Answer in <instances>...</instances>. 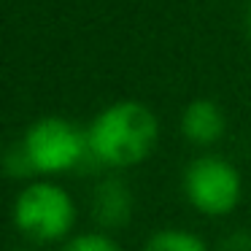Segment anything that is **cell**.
I'll return each mask as SVG.
<instances>
[{"label":"cell","instance_id":"1","mask_svg":"<svg viewBox=\"0 0 251 251\" xmlns=\"http://www.w3.org/2000/svg\"><path fill=\"white\" fill-rule=\"evenodd\" d=\"M89 151L100 168H132L154 151L159 141V119L146 103H111L87 127Z\"/></svg>","mask_w":251,"mask_h":251},{"label":"cell","instance_id":"2","mask_svg":"<svg viewBox=\"0 0 251 251\" xmlns=\"http://www.w3.org/2000/svg\"><path fill=\"white\" fill-rule=\"evenodd\" d=\"M14 224L33 243H60L76 224V205L54 181H30L17 195Z\"/></svg>","mask_w":251,"mask_h":251},{"label":"cell","instance_id":"3","mask_svg":"<svg viewBox=\"0 0 251 251\" xmlns=\"http://www.w3.org/2000/svg\"><path fill=\"white\" fill-rule=\"evenodd\" d=\"M22 146L35 173L41 176L81 170L89 154L87 130L76 127L62 116H44V119L33 122L22 135Z\"/></svg>","mask_w":251,"mask_h":251},{"label":"cell","instance_id":"4","mask_svg":"<svg viewBox=\"0 0 251 251\" xmlns=\"http://www.w3.org/2000/svg\"><path fill=\"white\" fill-rule=\"evenodd\" d=\"M184 192L192 208L202 216H224L240 202L243 181L229 159L202 154L186 165Z\"/></svg>","mask_w":251,"mask_h":251},{"label":"cell","instance_id":"5","mask_svg":"<svg viewBox=\"0 0 251 251\" xmlns=\"http://www.w3.org/2000/svg\"><path fill=\"white\" fill-rule=\"evenodd\" d=\"M135 197L119 176H105L95 184L92 189V219L105 229H119L130 222Z\"/></svg>","mask_w":251,"mask_h":251},{"label":"cell","instance_id":"6","mask_svg":"<svg viewBox=\"0 0 251 251\" xmlns=\"http://www.w3.org/2000/svg\"><path fill=\"white\" fill-rule=\"evenodd\" d=\"M224 130H227V119L216 100L197 98L181 114V132L195 146H213L224 138Z\"/></svg>","mask_w":251,"mask_h":251},{"label":"cell","instance_id":"7","mask_svg":"<svg viewBox=\"0 0 251 251\" xmlns=\"http://www.w3.org/2000/svg\"><path fill=\"white\" fill-rule=\"evenodd\" d=\"M143 251H211V249L205 246V240L200 235L181 229V227H168V229L154 232L146 240Z\"/></svg>","mask_w":251,"mask_h":251},{"label":"cell","instance_id":"8","mask_svg":"<svg viewBox=\"0 0 251 251\" xmlns=\"http://www.w3.org/2000/svg\"><path fill=\"white\" fill-rule=\"evenodd\" d=\"M0 165L6 170V176H14V178H27V176H35V168L30 162L27 151H25L22 141L17 146L6 149V151H0Z\"/></svg>","mask_w":251,"mask_h":251},{"label":"cell","instance_id":"9","mask_svg":"<svg viewBox=\"0 0 251 251\" xmlns=\"http://www.w3.org/2000/svg\"><path fill=\"white\" fill-rule=\"evenodd\" d=\"M60 251H122V246L103 232H84L71 238Z\"/></svg>","mask_w":251,"mask_h":251},{"label":"cell","instance_id":"10","mask_svg":"<svg viewBox=\"0 0 251 251\" xmlns=\"http://www.w3.org/2000/svg\"><path fill=\"white\" fill-rule=\"evenodd\" d=\"M222 251H251V232L238 229V232L227 235L222 243Z\"/></svg>","mask_w":251,"mask_h":251},{"label":"cell","instance_id":"11","mask_svg":"<svg viewBox=\"0 0 251 251\" xmlns=\"http://www.w3.org/2000/svg\"><path fill=\"white\" fill-rule=\"evenodd\" d=\"M14 251H38L35 246H22V249H14Z\"/></svg>","mask_w":251,"mask_h":251},{"label":"cell","instance_id":"12","mask_svg":"<svg viewBox=\"0 0 251 251\" xmlns=\"http://www.w3.org/2000/svg\"><path fill=\"white\" fill-rule=\"evenodd\" d=\"M249 30H251V11H249Z\"/></svg>","mask_w":251,"mask_h":251}]
</instances>
